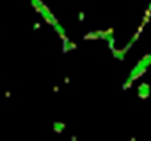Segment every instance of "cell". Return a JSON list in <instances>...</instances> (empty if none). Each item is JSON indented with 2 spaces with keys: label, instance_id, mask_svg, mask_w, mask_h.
<instances>
[]
</instances>
